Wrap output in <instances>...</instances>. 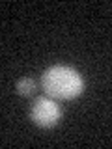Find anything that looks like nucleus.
<instances>
[{
    "instance_id": "obj_1",
    "label": "nucleus",
    "mask_w": 112,
    "mask_h": 149,
    "mask_svg": "<svg viewBox=\"0 0 112 149\" xmlns=\"http://www.w3.org/2000/svg\"><path fill=\"white\" fill-rule=\"evenodd\" d=\"M41 88L50 99L73 101L84 91V78L71 65L56 63L41 74Z\"/></svg>"
},
{
    "instance_id": "obj_2",
    "label": "nucleus",
    "mask_w": 112,
    "mask_h": 149,
    "mask_svg": "<svg viewBox=\"0 0 112 149\" xmlns=\"http://www.w3.org/2000/svg\"><path fill=\"white\" fill-rule=\"evenodd\" d=\"M30 116H32V121H34L37 127L50 129L60 121L62 110H60L58 104H56V99H50V97L43 95V97H37L34 101Z\"/></svg>"
},
{
    "instance_id": "obj_3",
    "label": "nucleus",
    "mask_w": 112,
    "mask_h": 149,
    "mask_svg": "<svg viewBox=\"0 0 112 149\" xmlns=\"http://www.w3.org/2000/svg\"><path fill=\"white\" fill-rule=\"evenodd\" d=\"M34 90H36V80H34V78H30V77H22L21 80L17 82V93H19V95H22V97L32 95Z\"/></svg>"
}]
</instances>
